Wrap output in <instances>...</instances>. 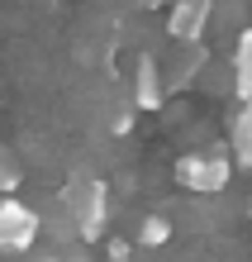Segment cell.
<instances>
[{"label":"cell","mask_w":252,"mask_h":262,"mask_svg":"<svg viewBox=\"0 0 252 262\" xmlns=\"http://www.w3.org/2000/svg\"><path fill=\"white\" fill-rule=\"evenodd\" d=\"M57 200L67 205V214L76 220L81 243H96L105 234V220H109V191H105V181H96V177H72Z\"/></svg>","instance_id":"obj_1"},{"label":"cell","mask_w":252,"mask_h":262,"mask_svg":"<svg viewBox=\"0 0 252 262\" xmlns=\"http://www.w3.org/2000/svg\"><path fill=\"white\" fill-rule=\"evenodd\" d=\"M233 96H252V29H243L233 43Z\"/></svg>","instance_id":"obj_8"},{"label":"cell","mask_w":252,"mask_h":262,"mask_svg":"<svg viewBox=\"0 0 252 262\" xmlns=\"http://www.w3.org/2000/svg\"><path fill=\"white\" fill-rule=\"evenodd\" d=\"M228 148L238 158V167H252V96H243L228 119Z\"/></svg>","instance_id":"obj_7"},{"label":"cell","mask_w":252,"mask_h":262,"mask_svg":"<svg viewBox=\"0 0 252 262\" xmlns=\"http://www.w3.org/2000/svg\"><path fill=\"white\" fill-rule=\"evenodd\" d=\"M214 19V0H171L167 5V38L176 43H204Z\"/></svg>","instance_id":"obj_4"},{"label":"cell","mask_w":252,"mask_h":262,"mask_svg":"<svg viewBox=\"0 0 252 262\" xmlns=\"http://www.w3.org/2000/svg\"><path fill=\"white\" fill-rule=\"evenodd\" d=\"M228 172H233V162L224 158V152H186V158L176 162V181L186 191H195V195H219L228 186Z\"/></svg>","instance_id":"obj_2"},{"label":"cell","mask_w":252,"mask_h":262,"mask_svg":"<svg viewBox=\"0 0 252 262\" xmlns=\"http://www.w3.org/2000/svg\"><path fill=\"white\" fill-rule=\"evenodd\" d=\"M29 262H67L62 253H48V257H29Z\"/></svg>","instance_id":"obj_11"},{"label":"cell","mask_w":252,"mask_h":262,"mask_svg":"<svg viewBox=\"0 0 252 262\" xmlns=\"http://www.w3.org/2000/svg\"><path fill=\"white\" fill-rule=\"evenodd\" d=\"M143 5H148V10H157V5H171V0H143Z\"/></svg>","instance_id":"obj_12"},{"label":"cell","mask_w":252,"mask_h":262,"mask_svg":"<svg viewBox=\"0 0 252 262\" xmlns=\"http://www.w3.org/2000/svg\"><path fill=\"white\" fill-rule=\"evenodd\" d=\"M19 181H24V162H19V152L0 143V195L19 191Z\"/></svg>","instance_id":"obj_9"},{"label":"cell","mask_w":252,"mask_h":262,"mask_svg":"<svg viewBox=\"0 0 252 262\" xmlns=\"http://www.w3.org/2000/svg\"><path fill=\"white\" fill-rule=\"evenodd\" d=\"M38 229H43L38 210H29L14 195H0V253H24L38 238Z\"/></svg>","instance_id":"obj_3"},{"label":"cell","mask_w":252,"mask_h":262,"mask_svg":"<svg viewBox=\"0 0 252 262\" xmlns=\"http://www.w3.org/2000/svg\"><path fill=\"white\" fill-rule=\"evenodd\" d=\"M176 57L162 67V81H167V91H186L195 81V76L204 72V43H176Z\"/></svg>","instance_id":"obj_6"},{"label":"cell","mask_w":252,"mask_h":262,"mask_svg":"<svg viewBox=\"0 0 252 262\" xmlns=\"http://www.w3.org/2000/svg\"><path fill=\"white\" fill-rule=\"evenodd\" d=\"M167 238H171V224L157 220V214H148V220L138 224V243H143V248H162Z\"/></svg>","instance_id":"obj_10"},{"label":"cell","mask_w":252,"mask_h":262,"mask_svg":"<svg viewBox=\"0 0 252 262\" xmlns=\"http://www.w3.org/2000/svg\"><path fill=\"white\" fill-rule=\"evenodd\" d=\"M129 100H133V110H162L167 81H162V62L152 53H138L133 76H129Z\"/></svg>","instance_id":"obj_5"},{"label":"cell","mask_w":252,"mask_h":262,"mask_svg":"<svg viewBox=\"0 0 252 262\" xmlns=\"http://www.w3.org/2000/svg\"><path fill=\"white\" fill-rule=\"evenodd\" d=\"M109 262H129V257H109Z\"/></svg>","instance_id":"obj_13"}]
</instances>
